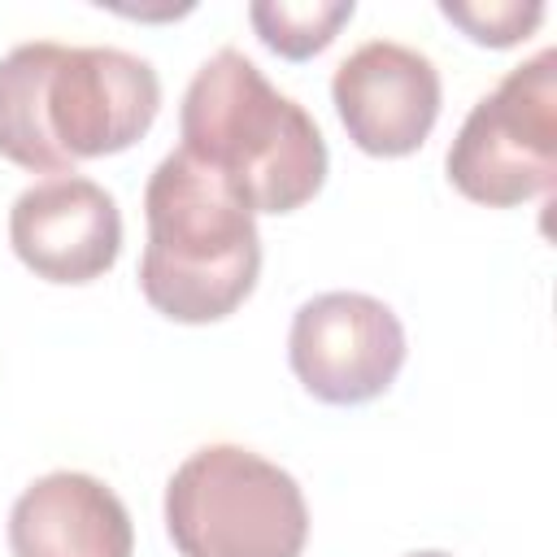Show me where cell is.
<instances>
[{
  "label": "cell",
  "mask_w": 557,
  "mask_h": 557,
  "mask_svg": "<svg viewBox=\"0 0 557 557\" xmlns=\"http://www.w3.org/2000/svg\"><path fill=\"white\" fill-rule=\"evenodd\" d=\"M440 70L431 57L396 39L352 48L331 78L339 122L370 157H405L422 148L440 117Z\"/></svg>",
  "instance_id": "7"
},
{
  "label": "cell",
  "mask_w": 557,
  "mask_h": 557,
  "mask_svg": "<svg viewBox=\"0 0 557 557\" xmlns=\"http://www.w3.org/2000/svg\"><path fill=\"white\" fill-rule=\"evenodd\" d=\"M440 13L453 26H461L474 44H487V48H509V44L527 39L544 22V4L540 0H479V4L440 0Z\"/></svg>",
  "instance_id": "11"
},
{
  "label": "cell",
  "mask_w": 557,
  "mask_h": 557,
  "mask_svg": "<svg viewBox=\"0 0 557 557\" xmlns=\"http://www.w3.org/2000/svg\"><path fill=\"white\" fill-rule=\"evenodd\" d=\"M9 244L48 283H91L122 252V213L96 178L52 174L13 200Z\"/></svg>",
  "instance_id": "8"
},
{
  "label": "cell",
  "mask_w": 557,
  "mask_h": 557,
  "mask_svg": "<svg viewBox=\"0 0 557 557\" xmlns=\"http://www.w3.org/2000/svg\"><path fill=\"white\" fill-rule=\"evenodd\" d=\"M178 135V148L218 174L252 218L292 213L326 183V139L318 122L235 48L213 52L191 74Z\"/></svg>",
  "instance_id": "2"
},
{
  "label": "cell",
  "mask_w": 557,
  "mask_h": 557,
  "mask_svg": "<svg viewBox=\"0 0 557 557\" xmlns=\"http://www.w3.org/2000/svg\"><path fill=\"white\" fill-rule=\"evenodd\" d=\"M409 557H453V553H435V548H426V553H409Z\"/></svg>",
  "instance_id": "12"
},
{
  "label": "cell",
  "mask_w": 557,
  "mask_h": 557,
  "mask_svg": "<svg viewBox=\"0 0 557 557\" xmlns=\"http://www.w3.org/2000/svg\"><path fill=\"white\" fill-rule=\"evenodd\" d=\"M352 0H257L248 9V22L270 52L309 61L339 35L344 22H352Z\"/></svg>",
  "instance_id": "10"
},
{
  "label": "cell",
  "mask_w": 557,
  "mask_h": 557,
  "mask_svg": "<svg viewBox=\"0 0 557 557\" xmlns=\"http://www.w3.org/2000/svg\"><path fill=\"white\" fill-rule=\"evenodd\" d=\"M161 109L157 70L122 48L17 44L0 57V157L35 174L126 152Z\"/></svg>",
  "instance_id": "1"
},
{
  "label": "cell",
  "mask_w": 557,
  "mask_h": 557,
  "mask_svg": "<svg viewBox=\"0 0 557 557\" xmlns=\"http://www.w3.org/2000/svg\"><path fill=\"white\" fill-rule=\"evenodd\" d=\"M448 183L492 209L522 205L557 183V52L513 65L461 122Z\"/></svg>",
  "instance_id": "5"
},
{
  "label": "cell",
  "mask_w": 557,
  "mask_h": 557,
  "mask_svg": "<svg viewBox=\"0 0 557 557\" xmlns=\"http://www.w3.org/2000/svg\"><path fill=\"white\" fill-rule=\"evenodd\" d=\"M287 361L309 396L326 405H366L400 374L405 326L392 305L366 292H322L296 309Z\"/></svg>",
  "instance_id": "6"
},
{
  "label": "cell",
  "mask_w": 557,
  "mask_h": 557,
  "mask_svg": "<svg viewBox=\"0 0 557 557\" xmlns=\"http://www.w3.org/2000/svg\"><path fill=\"white\" fill-rule=\"evenodd\" d=\"M9 548L13 557H131L135 527L96 474L52 470L13 500Z\"/></svg>",
  "instance_id": "9"
},
{
  "label": "cell",
  "mask_w": 557,
  "mask_h": 557,
  "mask_svg": "<svg viewBox=\"0 0 557 557\" xmlns=\"http://www.w3.org/2000/svg\"><path fill=\"white\" fill-rule=\"evenodd\" d=\"M178 557H300L309 505L300 483L239 444L196 448L165 483Z\"/></svg>",
  "instance_id": "4"
},
{
  "label": "cell",
  "mask_w": 557,
  "mask_h": 557,
  "mask_svg": "<svg viewBox=\"0 0 557 557\" xmlns=\"http://www.w3.org/2000/svg\"><path fill=\"white\" fill-rule=\"evenodd\" d=\"M144 300L187 326L235 313L261 274L257 218L196 157L174 148L144 187Z\"/></svg>",
  "instance_id": "3"
}]
</instances>
